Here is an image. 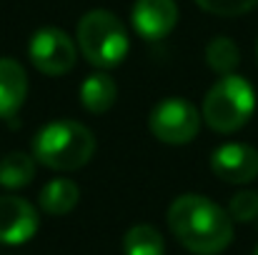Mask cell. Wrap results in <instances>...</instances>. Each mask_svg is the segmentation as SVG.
<instances>
[{
  "mask_svg": "<svg viewBox=\"0 0 258 255\" xmlns=\"http://www.w3.org/2000/svg\"><path fill=\"white\" fill-rule=\"evenodd\" d=\"M228 215L238 223H253L258 218V193L256 190H241L228 203Z\"/></svg>",
  "mask_w": 258,
  "mask_h": 255,
  "instance_id": "cell-16",
  "label": "cell"
},
{
  "mask_svg": "<svg viewBox=\"0 0 258 255\" xmlns=\"http://www.w3.org/2000/svg\"><path fill=\"white\" fill-rule=\"evenodd\" d=\"M40 225L35 205L18 195H0V243L23 245L28 243Z\"/></svg>",
  "mask_w": 258,
  "mask_h": 255,
  "instance_id": "cell-7",
  "label": "cell"
},
{
  "mask_svg": "<svg viewBox=\"0 0 258 255\" xmlns=\"http://www.w3.org/2000/svg\"><path fill=\"white\" fill-rule=\"evenodd\" d=\"M28 58L43 75L58 78L76 68L78 43H73V38L60 28H40L28 43Z\"/></svg>",
  "mask_w": 258,
  "mask_h": 255,
  "instance_id": "cell-6",
  "label": "cell"
},
{
  "mask_svg": "<svg viewBox=\"0 0 258 255\" xmlns=\"http://www.w3.org/2000/svg\"><path fill=\"white\" fill-rule=\"evenodd\" d=\"M76 43L88 63L98 70L115 68L125 60L131 40L123 20L110 10H90L78 20Z\"/></svg>",
  "mask_w": 258,
  "mask_h": 255,
  "instance_id": "cell-3",
  "label": "cell"
},
{
  "mask_svg": "<svg viewBox=\"0 0 258 255\" xmlns=\"http://www.w3.org/2000/svg\"><path fill=\"white\" fill-rule=\"evenodd\" d=\"M211 170L226 183L246 185L258 178V150L246 143L218 145L211 153Z\"/></svg>",
  "mask_w": 258,
  "mask_h": 255,
  "instance_id": "cell-8",
  "label": "cell"
},
{
  "mask_svg": "<svg viewBox=\"0 0 258 255\" xmlns=\"http://www.w3.org/2000/svg\"><path fill=\"white\" fill-rule=\"evenodd\" d=\"M201 110L185 98L161 100L148 118V128L156 140L166 145H188L201 130Z\"/></svg>",
  "mask_w": 258,
  "mask_h": 255,
  "instance_id": "cell-5",
  "label": "cell"
},
{
  "mask_svg": "<svg viewBox=\"0 0 258 255\" xmlns=\"http://www.w3.org/2000/svg\"><path fill=\"white\" fill-rule=\"evenodd\" d=\"M131 23L146 40H163L178 23L175 0H136Z\"/></svg>",
  "mask_w": 258,
  "mask_h": 255,
  "instance_id": "cell-9",
  "label": "cell"
},
{
  "mask_svg": "<svg viewBox=\"0 0 258 255\" xmlns=\"http://www.w3.org/2000/svg\"><path fill=\"white\" fill-rule=\"evenodd\" d=\"M35 163L38 160L23 150L5 153L0 158V185L8 190H20V188L30 185L35 178Z\"/></svg>",
  "mask_w": 258,
  "mask_h": 255,
  "instance_id": "cell-13",
  "label": "cell"
},
{
  "mask_svg": "<svg viewBox=\"0 0 258 255\" xmlns=\"http://www.w3.org/2000/svg\"><path fill=\"white\" fill-rule=\"evenodd\" d=\"M123 253L125 255H166V243L158 228L148 223L133 225L123 235Z\"/></svg>",
  "mask_w": 258,
  "mask_h": 255,
  "instance_id": "cell-14",
  "label": "cell"
},
{
  "mask_svg": "<svg viewBox=\"0 0 258 255\" xmlns=\"http://www.w3.org/2000/svg\"><path fill=\"white\" fill-rule=\"evenodd\" d=\"M206 63L218 75H233V70L241 63V50L231 38L218 35L206 45Z\"/></svg>",
  "mask_w": 258,
  "mask_h": 255,
  "instance_id": "cell-15",
  "label": "cell"
},
{
  "mask_svg": "<svg viewBox=\"0 0 258 255\" xmlns=\"http://www.w3.org/2000/svg\"><path fill=\"white\" fill-rule=\"evenodd\" d=\"M256 63H258V43H256Z\"/></svg>",
  "mask_w": 258,
  "mask_h": 255,
  "instance_id": "cell-18",
  "label": "cell"
},
{
  "mask_svg": "<svg viewBox=\"0 0 258 255\" xmlns=\"http://www.w3.org/2000/svg\"><path fill=\"white\" fill-rule=\"evenodd\" d=\"M28 98V73L15 58H0V120H15Z\"/></svg>",
  "mask_w": 258,
  "mask_h": 255,
  "instance_id": "cell-10",
  "label": "cell"
},
{
  "mask_svg": "<svg viewBox=\"0 0 258 255\" xmlns=\"http://www.w3.org/2000/svg\"><path fill=\"white\" fill-rule=\"evenodd\" d=\"M95 155V135L78 120H50L33 138V158L50 170H78Z\"/></svg>",
  "mask_w": 258,
  "mask_h": 255,
  "instance_id": "cell-2",
  "label": "cell"
},
{
  "mask_svg": "<svg viewBox=\"0 0 258 255\" xmlns=\"http://www.w3.org/2000/svg\"><path fill=\"white\" fill-rule=\"evenodd\" d=\"M256 110V90L241 75H221V80L206 93L203 123L216 133L241 130Z\"/></svg>",
  "mask_w": 258,
  "mask_h": 255,
  "instance_id": "cell-4",
  "label": "cell"
},
{
  "mask_svg": "<svg viewBox=\"0 0 258 255\" xmlns=\"http://www.w3.org/2000/svg\"><path fill=\"white\" fill-rule=\"evenodd\" d=\"M81 200V188L76 180L68 178H53L40 188L38 203L40 210L48 215H68Z\"/></svg>",
  "mask_w": 258,
  "mask_h": 255,
  "instance_id": "cell-11",
  "label": "cell"
},
{
  "mask_svg": "<svg viewBox=\"0 0 258 255\" xmlns=\"http://www.w3.org/2000/svg\"><path fill=\"white\" fill-rule=\"evenodd\" d=\"M168 228L193 255H218L233 240V218L206 195H178L168 208Z\"/></svg>",
  "mask_w": 258,
  "mask_h": 255,
  "instance_id": "cell-1",
  "label": "cell"
},
{
  "mask_svg": "<svg viewBox=\"0 0 258 255\" xmlns=\"http://www.w3.org/2000/svg\"><path fill=\"white\" fill-rule=\"evenodd\" d=\"M115 98H118V85L103 70L88 75L83 80V85H81V105L86 108L88 113H93V115L108 113L113 108Z\"/></svg>",
  "mask_w": 258,
  "mask_h": 255,
  "instance_id": "cell-12",
  "label": "cell"
},
{
  "mask_svg": "<svg viewBox=\"0 0 258 255\" xmlns=\"http://www.w3.org/2000/svg\"><path fill=\"white\" fill-rule=\"evenodd\" d=\"M253 255H258V248H256V250H253Z\"/></svg>",
  "mask_w": 258,
  "mask_h": 255,
  "instance_id": "cell-19",
  "label": "cell"
},
{
  "mask_svg": "<svg viewBox=\"0 0 258 255\" xmlns=\"http://www.w3.org/2000/svg\"><path fill=\"white\" fill-rule=\"evenodd\" d=\"M196 5L203 8L206 13H213V15L236 18V15H243V13L253 10L258 5V0H196Z\"/></svg>",
  "mask_w": 258,
  "mask_h": 255,
  "instance_id": "cell-17",
  "label": "cell"
}]
</instances>
